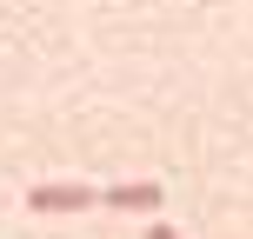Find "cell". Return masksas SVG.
<instances>
[{"label":"cell","mask_w":253,"mask_h":239,"mask_svg":"<svg viewBox=\"0 0 253 239\" xmlns=\"http://www.w3.org/2000/svg\"><path fill=\"white\" fill-rule=\"evenodd\" d=\"M100 206L107 213H160V186L153 179H120V186L100 193Z\"/></svg>","instance_id":"obj_1"},{"label":"cell","mask_w":253,"mask_h":239,"mask_svg":"<svg viewBox=\"0 0 253 239\" xmlns=\"http://www.w3.org/2000/svg\"><path fill=\"white\" fill-rule=\"evenodd\" d=\"M27 206L34 213H87V206H100V193L93 186H34Z\"/></svg>","instance_id":"obj_2"},{"label":"cell","mask_w":253,"mask_h":239,"mask_svg":"<svg viewBox=\"0 0 253 239\" xmlns=\"http://www.w3.org/2000/svg\"><path fill=\"white\" fill-rule=\"evenodd\" d=\"M147 239H180V233L167 226V219H153V226H147Z\"/></svg>","instance_id":"obj_3"}]
</instances>
